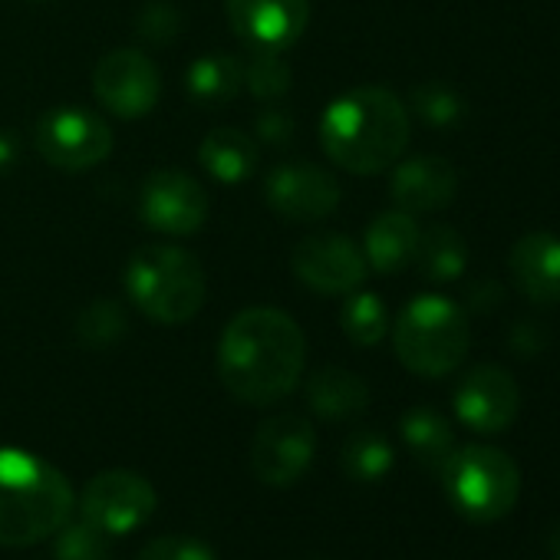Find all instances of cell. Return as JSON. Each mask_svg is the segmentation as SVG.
<instances>
[{"mask_svg":"<svg viewBox=\"0 0 560 560\" xmlns=\"http://www.w3.org/2000/svg\"><path fill=\"white\" fill-rule=\"evenodd\" d=\"M458 191V175L448 159L412 155L393 172V201L409 214H429L452 205Z\"/></svg>","mask_w":560,"mask_h":560,"instance_id":"17","label":"cell"},{"mask_svg":"<svg viewBox=\"0 0 560 560\" xmlns=\"http://www.w3.org/2000/svg\"><path fill=\"white\" fill-rule=\"evenodd\" d=\"M155 504H159V498H155L152 481L129 468L100 471L86 485L83 501H80L83 521H90L93 527H100L109 537L142 527L152 517Z\"/></svg>","mask_w":560,"mask_h":560,"instance_id":"9","label":"cell"},{"mask_svg":"<svg viewBox=\"0 0 560 560\" xmlns=\"http://www.w3.org/2000/svg\"><path fill=\"white\" fill-rule=\"evenodd\" d=\"M320 145L340 168L380 175L393 168L409 145V109L383 86H360L327 106Z\"/></svg>","mask_w":560,"mask_h":560,"instance_id":"2","label":"cell"},{"mask_svg":"<svg viewBox=\"0 0 560 560\" xmlns=\"http://www.w3.org/2000/svg\"><path fill=\"white\" fill-rule=\"evenodd\" d=\"M70 478L24 448H0V547H34L73 517Z\"/></svg>","mask_w":560,"mask_h":560,"instance_id":"3","label":"cell"},{"mask_svg":"<svg viewBox=\"0 0 560 560\" xmlns=\"http://www.w3.org/2000/svg\"><path fill=\"white\" fill-rule=\"evenodd\" d=\"M244 86L254 100L273 103L291 90V63L284 54H250L244 63Z\"/></svg>","mask_w":560,"mask_h":560,"instance_id":"26","label":"cell"},{"mask_svg":"<svg viewBox=\"0 0 560 560\" xmlns=\"http://www.w3.org/2000/svg\"><path fill=\"white\" fill-rule=\"evenodd\" d=\"M93 93L119 119H142L159 106L162 77L159 67L139 50H113L96 63Z\"/></svg>","mask_w":560,"mask_h":560,"instance_id":"12","label":"cell"},{"mask_svg":"<svg viewBox=\"0 0 560 560\" xmlns=\"http://www.w3.org/2000/svg\"><path fill=\"white\" fill-rule=\"evenodd\" d=\"M264 198L280 218H288V221H320L337 211L340 182L320 165L284 162V165L270 168Z\"/></svg>","mask_w":560,"mask_h":560,"instance_id":"14","label":"cell"},{"mask_svg":"<svg viewBox=\"0 0 560 560\" xmlns=\"http://www.w3.org/2000/svg\"><path fill=\"white\" fill-rule=\"evenodd\" d=\"M389 330L386 304L370 291H353L343 304V334L357 347H376Z\"/></svg>","mask_w":560,"mask_h":560,"instance_id":"25","label":"cell"},{"mask_svg":"<svg viewBox=\"0 0 560 560\" xmlns=\"http://www.w3.org/2000/svg\"><path fill=\"white\" fill-rule=\"evenodd\" d=\"M139 34L152 44H168L178 34V11L165 0H155L139 14Z\"/></svg>","mask_w":560,"mask_h":560,"instance_id":"31","label":"cell"},{"mask_svg":"<svg viewBox=\"0 0 560 560\" xmlns=\"http://www.w3.org/2000/svg\"><path fill=\"white\" fill-rule=\"evenodd\" d=\"M471 330L458 304L439 294L416 298L396 320L393 347L399 363L416 376H448L468 357Z\"/></svg>","mask_w":560,"mask_h":560,"instance_id":"5","label":"cell"},{"mask_svg":"<svg viewBox=\"0 0 560 560\" xmlns=\"http://www.w3.org/2000/svg\"><path fill=\"white\" fill-rule=\"evenodd\" d=\"M54 544V557L57 560H109V544L100 527H93L90 521H67L57 534Z\"/></svg>","mask_w":560,"mask_h":560,"instance_id":"28","label":"cell"},{"mask_svg":"<svg viewBox=\"0 0 560 560\" xmlns=\"http://www.w3.org/2000/svg\"><path fill=\"white\" fill-rule=\"evenodd\" d=\"M340 462L353 481H380L393 468V445L386 442L383 432L360 429L347 439Z\"/></svg>","mask_w":560,"mask_h":560,"instance_id":"24","label":"cell"},{"mask_svg":"<svg viewBox=\"0 0 560 560\" xmlns=\"http://www.w3.org/2000/svg\"><path fill=\"white\" fill-rule=\"evenodd\" d=\"M21 159V139L14 132H0V172H11Z\"/></svg>","mask_w":560,"mask_h":560,"instance_id":"33","label":"cell"},{"mask_svg":"<svg viewBox=\"0 0 560 560\" xmlns=\"http://www.w3.org/2000/svg\"><path fill=\"white\" fill-rule=\"evenodd\" d=\"M224 8L250 54H288L311 24V0H224Z\"/></svg>","mask_w":560,"mask_h":560,"instance_id":"13","label":"cell"},{"mask_svg":"<svg viewBox=\"0 0 560 560\" xmlns=\"http://www.w3.org/2000/svg\"><path fill=\"white\" fill-rule=\"evenodd\" d=\"M399 429H402V442L412 452V458L429 471H442V465L455 452V435H452L448 419L429 406H419L402 416Z\"/></svg>","mask_w":560,"mask_h":560,"instance_id":"21","label":"cell"},{"mask_svg":"<svg viewBox=\"0 0 560 560\" xmlns=\"http://www.w3.org/2000/svg\"><path fill=\"white\" fill-rule=\"evenodd\" d=\"M205 267L175 244H145L126 267V291L142 317L162 327L188 324L205 304Z\"/></svg>","mask_w":560,"mask_h":560,"instance_id":"4","label":"cell"},{"mask_svg":"<svg viewBox=\"0 0 560 560\" xmlns=\"http://www.w3.org/2000/svg\"><path fill=\"white\" fill-rule=\"evenodd\" d=\"M412 109L422 122L435 126V129H448L455 122H462L465 116V103L462 96L445 86V83H422L412 90Z\"/></svg>","mask_w":560,"mask_h":560,"instance_id":"27","label":"cell"},{"mask_svg":"<svg viewBox=\"0 0 560 560\" xmlns=\"http://www.w3.org/2000/svg\"><path fill=\"white\" fill-rule=\"evenodd\" d=\"M521 409V389L501 366H475L455 389V416L481 435L504 432Z\"/></svg>","mask_w":560,"mask_h":560,"instance_id":"15","label":"cell"},{"mask_svg":"<svg viewBox=\"0 0 560 560\" xmlns=\"http://www.w3.org/2000/svg\"><path fill=\"white\" fill-rule=\"evenodd\" d=\"M416 264L419 270L429 277V280H455L465 273V264H468V247H465V237L448 228V224H435V228H425L419 234V247H416Z\"/></svg>","mask_w":560,"mask_h":560,"instance_id":"23","label":"cell"},{"mask_svg":"<svg viewBox=\"0 0 560 560\" xmlns=\"http://www.w3.org/2000/svg\"><path fill=\"white\" fill-rule=\"evenodd\" d=\"M317 452V432L304 416L284 412L260 422L250 442V468L257 481L270 488H288L311 468Z\"/></svg>","mask_w":560,"mask_h":560,"instance_id":"8","label":"cell"},{"mask_svg":"<svg viewBox=\"0 0 560 560\" xmlns=\"http://www.w3.org/2000/svg\"><path fill=\"white\" fill-rule=\"evenodd\" d=\"M244 86V63L231 54H205L188 67L185 90L198 106L231 103Z\"/></svg>","mask_w":560,"mask_h":560,"instance_id":"22","label":"cell"},{"mask_svg":"<svg viewBox=\"0 0 560 560\" xmlns=\"http://www.w3.org/2000/svg\"><path fill=\"white\" fill-rule=\"evenodd\" d=\"M37 152L67 172H83L100 165L113 152V129L103 116L80 106H57L34 126Z\"/></svg>","mask_w":560,"mask_h":560,"instance_id":"7","label":"cell"},{"mask_svg":"<svg viewBox=\"0 0 560 560\" xmlns=\"http://www.w3.org/2000/svg\"><path fill=\"white\" fill-rule=\"evenodd\" d=\"M77 330H80V340L83 343L103 350V347H113L126 334V314L113 301H96L93 307L83 311Z\"/></svg>","mask_w":560,"mask_h":560,"instance_id":"29","label":"cell"},{"mask_svg":"<svg viewBox=\"0 0 560 560\" xmlns=\"http://www.w3.org/2000/svg\"><path fill=\"white\" fill-rule=\"evenodd\" d=\"M514 288L530 304H560V237L550 231H530L514 241L508 254Z\"/></svg>","mask_w":560,"mask_h":560,"instance_id":"16","label":"cell"},{"mask_svg":"<svg viewBox=\"0 0 560 560\" xmlns=\"http://www.w3.org/2000/svg\"><path fill=\"white\" fill-rule=\"evenodd\" d=\"M307 402H311V409L320 419L343 422V419H353V416L366 412L370 386L357 373H350V370L324 366L307 383Z\"/></svg>","mask_w":560,"mask_h":560,"instance_id":"19","label":"cell"},{"mask_svg":"<svg viewBox=\"0 0 560 560\" xmlns=\"http://www.w3.org/2000/svg\"><path fill=\"white\" fill-rule=\"evenodd\" d=\"M547 547H550V553L560 560V521L550 524V530H547Z\"/></svg>","mask_w":560,"mask_h":560,"instance_id":"34","label":"cell"},{"mask_svg":"<svg viewBox=\"0 0 560 560\" xmlns=\"http://www.w3.org/2000/svg\"><path fill=\"white\" fill-rule=\"evenodd\" d=\"M136 560H218L214 550L198 540V537H182V534H172V537H155L149 540Z\"/></svg>","mask_w":560,"mask_h":560,"instance_id":"30","label":"cell"},{"mask_svg":"<svg viewBox=\"0 0 560 560\" xmlns=\"http://www.w3.org/2000/svg\"><path fill=\"white\" fill-rule=\"evenodd\" d=\"M294 129H298V122H294L284 109H277V106H270V109H264V113L257 116V136H260L264 142H270V145L288 142V139L294 136Z\"/></svg>","mask_w":560,"mask_h":560,"instance_id":"32","label":"cell"},{"mask_svg":"<svg viewBox=\"0 0 560 560\" xmlns=\"http://www.w3.org/2000/svg\"><path fill=\"white\" fill-rule=\"evenodd\" d=\"M307 363L301 324L277 307L234 314L218 343V376L247 406H270L294 393Z\"/></svg>","mask_w":560,"mask_h":560,"instance_id":"1","label":"cell"},{"mask_svg":"<svg viewBox=\"0 0 560 560\" xmlns=\"http://www.w3.org/2000/svg\"><path fill=\"white\" fill-rule=\"evenodd\" d=\"M198 159L211 178H218L224 185H237L257 172L260 152L250 136H244L241 129L221 126L205 136V142L198 145Z\"/></svg>","mask_w":560,"mask_h":560,"instance_id":"20","label":"cell"},{"mask_svg":"<svg viewBox=\"0 0 560 560\" xmlns=\"http://www.w3.org/2000/svg\"><path fill=\"white\" fill-rule=\"evenodd\" d=\"M208 191L182 168H159L139 188V214L159 234L185 237L198 231L208 218Z\"/></svg>","mask_w":560,"mask_h":560,"instance_id":"11","label":"cell"},{"mask_svg":"<svg viewBox=\"0 0 560 560\" xmlns=\"http://www.w3.org/2000/svg\"><path fill=\"white\" fill-rule=\"evenodd\" d=\"M439 475L448 501L471 521L504 517L521 494V471L514 458L494 445L455 448Z\"/></svg>","mask_w":560,"mask_h":560,"instance_id":"6","label":"cell"},{"mask_svg":"<svg viewBox=\"0 0 560 560\" xmlns=\"http://www.w3.org/2000/svg\"><path fill=\"white\" fill-rule=\"evenodd\" d=\"M419 234H422V228L402 208L383 211L380 218H373L366 228V241H363V254H366L370 270L396 273V270L409 267L416 260Z\"/></svg>","mask_w":560,"mask_h":560,"instance_id":"18","label":"cell"},{"mask_svg":"<svg viewBox=\"0 0 560 560\" xmlns=\"http://www.w3.org/2000/svg\"><path fill=\"white\" fill-rule=\"evenodd\" d=\"M291 267L317 294H353L370 273L363 247L337 231L304 237L291 254Z\"/></svg>","mask_w":560,"mask_h":560,"instance_id":"10","label":"cell"}]
</instances>
